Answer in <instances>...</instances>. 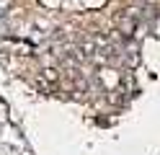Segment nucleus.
<instances>
[{
  "label": "nucleus",
  "instance_id": "nucleus-2",
  "mask_svg": "<svg viewBox=\"0 0 160 155\" xmlns=\"http://www.w3.org/2000/svg\"><path fill=\"white\" fill-rule=\"evenodd\" d=\"M11 3H13V0H0V16H3V13H5V10H8V8H11Z\"/></svg>",
  "mask_w": 160,
  "mask_h": 155
},
{
  "label": "nucleus",
  "instance_id": "nucleus-1",
  "mask_svg": "<svg viewBox=\"0 0 160 155\" xmlns=\"http://www.w3.org/2000/svg\"><path fill=\"white\" fill-rule=\"evenodd\" d=\"M137 23H139V16H137V10H124L122 16H119V28H122V34L124 36H132L134 34V28H137Z\"/></svg>",
  "mask_w": 160,
  "mask_h": 155
}]
</instances>
